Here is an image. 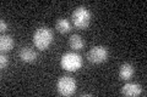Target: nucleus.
I'll use <instances>...</instances> for the list:
<instances>
[{"instance_id": "f8f14e48", "label": "nucleus", "mask_w": 147, "mask_h": 97, "mask_svg": "<svg viewBox=\"0 0 147 97\" xmlns=\"http://www.w3.org/2000/svg\"><path fill=\"white\" fill-rule=\"evenodd\" d=\"M7 64H9L7 56H5V55H1V56H0V67H1V69H5L7 67Z\"/></svg>"}, {"instance_id": "20e7f679", "label": "nucleus", "mask_w": 147, "mask_h": 97, "mask_svg": "<svg viewBox=\"0 0 147 97\" xmlns=\"http://www.w3.org/2000/svg\"><path fill=\"white\" fill-rule=\"evenodd\" d=\"M57 89L61 96H71L76 91V81L71 77L64 75L61 78H59V80L57 82Z\"/></svg>"}, {"instance_id": "1a4fd4ad", "label": "nucleus", "mask_w": 147, "mask_h": 97, "mask_svg": "<svg viewBox=\"0 0 147 97\" xmlns=\"http://www.w3.org/2000/svg\"><path fill=\"white\" fill-rule=\"evenodd\" d=\"M13 48V39L10 35H1L0 38V50L1 52H7Z\"/></svg>"}, {"instance_id": "f257e3e1", "label": "nucleus", "mask_w": 147, "mask_h": 97, "mask_svg": "<svg viewBox=\"0 0 147 97\" xmlns=\"http://www.w3.org/2000/svg\"><path fill=\"white\" fill-rule=\"evenodd\" d=\"M53 41V32L47 27H39L33 34V44L38 50H47Z\"/></svg>"}, {"instance_id": "f03ea898", "label": "nucleus", "mask_w": 147, "mask_h": 97, "mask_svg": "<svg viewBox=\"0 0 147 97\" xmlns=\"http://www.w3.org/2000/svg\"><path fill=\"white\" fill-rule=\"evenodd\" d=\"M60 63L66 72H76L82 67V57L76 52H66L63 55Z\"/></svg>"}, {"instance_id": "39448f33", "label": "nucleus", "mask_w": 147, "mask_h": 97, "mask_svg": "<svg viewBox=\"0 0 147 97\" xmlns=\"http://www.w3.org/2000/svg\"><path fill=\"white\" fill-rule=\"evenodd\" d=\"M87 58L91 63L94 64H100L107 61L108 58V50L104 46H94L92 48L88 53H87Z\"/></svg>"}, {"instance_id": "9d476101", "label": "nucleus", "mask_w": 147, "mask_h": 97, "mask_svg": "<svg viewBox=\"0 0 147 97\" xmlns=\"http://www.w3.org/2000/svg\"><path fill=\"white\" fill-rule=\"evenodd\" d=\"M55 28H57V30L59 32V33L66 34L71 30V24L66 18H59V20L57 21V23H55Z\"/></svg>"}, {"instance_id": "ddd939ff", "label": "nucleus", "mask_w": 147, "mask_h": 97, "mask_svg": "<svg viewBox=\"0 0 147 97\" xmlns=\"http://www.w3.org/2000/svg\"><path fill=\"white\" fill-rule=\"evenodd\" d=\"M6 30H7V24L1 20L0 21V32H1V33H5Z\"/></svg>"}, {"instance_id": "6e6552de", "label": "nucleus", "mask_w": 147, "mask_h": 97, "mask_svg": "<svg viewBox=\"0 0 147 97\" xmlns=\"http://www.w3.org/2000/svg\"><path fill=\"white\" fill-rule=\"evenodd\" d=\"M134 73H135V68L132 64L124 63L120 66V69H119V78H120L121 80H129L132 78Z\"/></svg>"}, {"instance_id": "9b49d317", "label": "nucleus", "mask_w": 147, "mask_h": 97, "mask_svg": "<svg viewBox=\"0 0 147 97\" xmlns=\"http://www.w3.org/2000/svg\"><path fill=\"white\" fill-rule=\"evenodd\" d=\"M69 44H70L71 49H74V50H81V49H84V46H85V41L80 35L74 34L70 36V39H69Z\"/></svg>"}, {"instance_id": "0eeeda50", "label": "nucleus", "mask_w": 147, "mask_h": 97, "mask_svg": "<svg viewBox=\"0 0 147 97\" xmlns=\"http://www.w3.org/2000/svg\"><path fill=\"white\" fill-rule=\"evenodd\" d=\"M18 56H20L21 61H24L26 63H32L34 62L37 59V52L34 51L33 49L28 48V46H26V48H22L20 50V52H18Z\"/></svg>"}, {"instance_id": "7ed1b4c3", "label": "nucleus", "mask_w": 147, "mask_h": 97, "mask_svg": "<svg viewBox=\"0 0 147 97\" xmlns=\"http://www.w3.org/2000/svg\"><path fill=\"white\" fill-rule=\"evenodd\" d=\"M74 26L77 27V28H87L90 26L91 22V12L87 7L85 6H79L77 9H75L71 15Z\"/></svg>"}, {"instance_id": "423d86ee", "label": "nucleus", "mask_w": 147, "mask_h": 97, "mask_svg": "<svg viewBox=\"0 0 147 97\" xmlns=\"http://www.w3.org/2000/svg\"><path fill=\"white\" fill-rule=\"evenodd\" d=\"M121 94L124 96L135 97V96H139L142 94V87L137 84V82H127V84L123 86Z\"/></svg>"}]
</instances>
